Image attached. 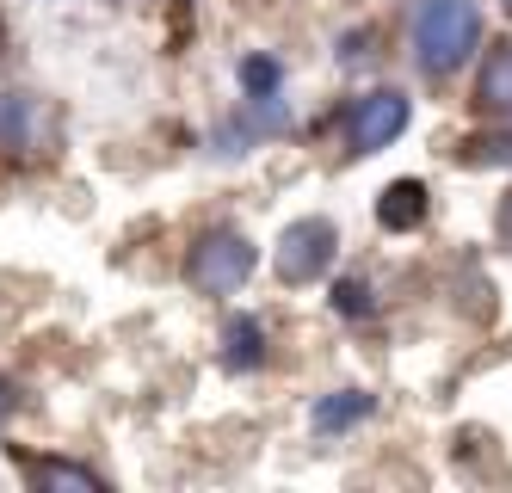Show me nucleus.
Returning <instances> with one entry per match:
<instances>
[{
	"label": "nucleus",
	"mask_w": 512,
	"mask_h": 493,
	"mask_svg": "<svg viewBox=\"0 0 512 493\" xmlns=\"http://www.w3.org/2000/svg\"><path fill=\"white\" fill-rule=\"evenodd\" d=\"M408 50L426 81H451L482 50V0H414Z\"/></svg>",
	"instance_id": "obj_1"
},
{
	"label": "nucleus",
	"mask_w": 512,
	"mask_h": 493,
	"mask_svg": "<svg viewBox=\"0 0 512 493\" xmlns=\"http://www.w3.org/2000/svg\"><path fill=\"white\" fill-rule=\"evenodd\" d=\"M253 265H260V247L241 229H204L186 253V284L198 296H235L253 278Z\"/></svg>",
	"instance_id": "obj_2"
},
{
	"label": "nucleus",
	"mask_w": 512,
	"mask_h": 493,
	"mask_svg": "<svg viewBox=\"0 0 512 493\" xmlns=\"http://www.w3.org/2000/svg\"><path fill=\"white\" fill-rule=\"evenodd\" d=\"M334 259H340V229H334V216H297L290 229L278 235L272 247V272L284 284H321L327 272H334Z\"/></svg>",
	"instance_id": "obj_3"
},
{
	"label": "nucleus",
	"mask_w": 512,
	"mask_h": 493,
	"mask_svg": "<svg viewBox=\"0 0 512 493\" xmlns=\"http://www.w3.org/2000/svg\"><path fill=\"white\" fill-rule=\"evenodd\" d=\"M408 124H414V99L401 87H371L346 111V142H352V155H383L389 142L408 136Z\"/></svg>",
	"instance_id": "obj_4"
},
{
	"label": "nucleus",
	"mask_w": 512,
	"mask_h": 493,
	"mask_svg": "<svg viewBox=\"0 0 512 493\" xmlns=\"http://www.w3.org/2000/svg\"><path fill=\"white\" fill-rule=\"evenodd\" d=\"M426 216H432V192H426V179H389L383 192H377V222H383L389 235H414Z\"/></svg>",
	"instance_id": "obj_5"
},
{
	"label": "nucleus",
	"mask_w": 512,
	"mask_h": 493,
	"mask_svg": "<svg viewBox=\"0 0 512 493\" xmlns=\"http://www.w3.org/2000/svg\"><path fill=\"white\" fill-rule=\"evenodd\" d=\"M469 105L482 111V118H512V37L506 44H494L482 56V68H475V93Z\"/></svg>",
	"instance_id": "obj_6"
},
{
	"label": "nucleus",
	"mask_w": 512,
	"mask_h": 493,
	"mask_svg": "<svg viewBox=\"0 0 512 493\" xmlns=\"http://www.w3.org/2000/svg\"><path fill=\"white\" fill-rule=\"evenodd\" d=\"M371 413H377V395H371V389H334V395H321V401L309 407V432H315V438H340V432L364 426Z\"/></svg>",
	"instance_id": "obj_7"
},
{
	"label": "nucleus",
	"mask_w": 512,
	"mask_h": 493,
	"mask_svg": "<svg viewBox=\"0 0 512 493\" xmlns=\"http://www.w3.org/2000/svg\"><path fill=\"white\" fill-rule=\"evenodd\" d=\"M260 364H266V327H260V315H229V327H223V370L247 376V370H260Z\"/></svg>",
	"instance_id": "obj_8"
},
{
	"label": "nucleus",
	"mask_w": 512,
	"mask_h": 493,
	"mask_svg": "<svg viewBox=\"0 0 512 493\" xmlns=\"http://www.w3.org/2000/svg\"><path fill=\"white\" fill-rule=\"evenodd\" d=\"M25 481L44 487V493H99L105 475L87 469V463H62V457H44V463H25Z\"/></svg>",
	"instance_id": "obj_9"
},
{
	"label": "nucleus",
	"mask_w": 512,
	"mask_h": 493,
	"mask_svg": "<svg viewBox=\"0 0 512 493\" xmlns=\"http://www.w3.org/2000/svg\"><path fill=\"white\" fill-rule=\"evenodd\" d=\"M31 142H38V99L31 93H0V148L25 155Z\"/></svg>",
	"instance_id": "obj_10"
},
{
	"label": "nucleus",
	"mask_w": 512,
	"mask_h": 493,
	"mask_svg": "<svg viewBox=\"0 0 512 493\" xmlns=\"http://www.w3.org/2000/svg\"><path fill=\"white\" fill-rule=\"evenodd\" d=\"M241 99H272L284 87V62L278 56H241Z\"/></svg>",
	"instance_id": "obj_11"
},
{
	"label": "nucleus",
	"mask_w": 512,
	"mask_h": 493,
	"mask_svg": "<svg viewBox=\"0 0 512 493\" xmlns=\"http://www.w3.org/2000/svg\"><path fill=\"white\" fill-rule=\"evenodd\" d=\"M457 161H463V167H512V130L457 142Z\"/></svg>",
	"instance_id": "obj_12"
},
{
	"label": "nucleus",
	"mask_w": 512,
	"mask_h": 493,
	"mask_svg": "<svg viewBox=\"0 0 512 493\" xmlns=\"http://www.w3.org/2000/svg\"><path fill=\"white\" fill-rule=\"evenodd\" d=\"M334 315H346V321L377 315V290H371V278H340V284H334Z\"/></svg>",
	"instance_id": "obj_13"
},
{
	"label": "nucleus",
	"mask_w": 512,
	"mask_h": 493,
	"mask_svg": "<svg viewBox=\"0 0 512 493\" xmlns=\"http://www.w3.org/2000/svg\"><path fill=\"white\" fill-rule=\"evenodd\" d=\"M494 229H500V241H506V253H512V192H506L500 210H494Z\"/></svg>",
	"instance_id": "obj_14"
},
{
	"label": "nucleus",
	"mask_w": 512,
	"mask_h": 493,
	"mask_svg": "<svg viewBox=\"0 0 512 493\" xmlns=\"http://www.w3.org/2000/svg\"><path fill=\"white\" fill-rule=\"evenodd\" d=\"M500 7H506V19H512V0H500Z\"/></svg>",
	"instance_id": "obj_15"
}]
</instances>
